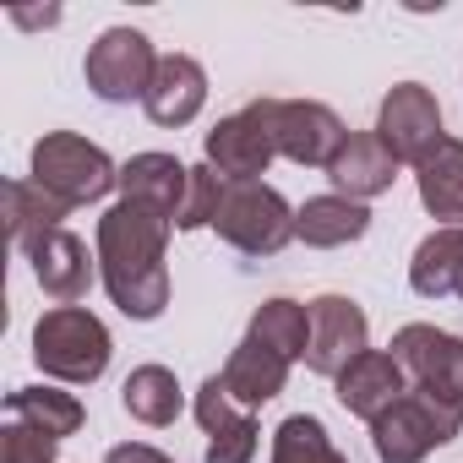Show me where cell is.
<instances>
[{
	"label": "cell",
	"instance_id": "obj_16",
	"mask_svg": "<svg viewBox=\"0 0 463 463\" xmlns=\"http://www.w3.org/2000/svg\"><path fill=\"white\" fill-rule=\"evenodd\" d=\"M185 191H191V169H185L175 153H137V158L120 164V196H126V202H142V207H153V213H164L169 223L180 218Z\"/></svg>",
	"mask_w": 463,
	"mask_h": 463
},
{
	"label": "cell",
	"instance_id": "obj_21",
	"mask_svg": "<svg viewBox=\"0 0 463 463\" xmlns=\"http://www.w3.org/2000/svg\"><path fill=\"white\" fill-rule=\"evenodd\" d=\"M409 284L425 300L463 295V229H436V235L420 241V251L409 262Z\"/></svg>",
	"mask_w": 463,
	"mask_h": 463
},
{
	"label": "cell",
	"instance_id": "obj_14",
	"mask_svg": "<svg viewBox=\"0 0 463 463\" xmlns=\"http://www.w3.org/2000/svg\"><path fill=\"white\" fill-rule=\"evenodd\" d=\"M207 104V71L191 61V55H158V71H153V88L142 99L147 120L153 126H191Z\"/></svg>",
	"mask_w": 463,
	"mask_h": 463
},
{
	"label": "cell",
	"instance_id": "obj_9",
	"mask_svg": "<svg viewBox=\"0 0 463 463\" xmlns=\"http://www.w3.org/2000/svg\"><path fill=\"white\" fill-rule=\"evenodd\" d=\"M371 349V322L365 311L349 300V295H317L311 300V349H306V365L317 376H344L360 354Z\"/></svg>",
	"mask_w": 463,
	"mask_h": 463
},
{
	"label": "cell",
	"instance_id": "obj_22",
	"mask_svg": "<svg viewBox=\"0 0 463 463\" xmlns=\"http://www.w3.org/2000/svg\"><path fill=\"white\" fill-rule=\"evenodd\" d=\"M0 196H6V229H12V241L23 251L39 246L50 229H61V218H66V207L50 191H39L33 180H6V185H0Z\"/></svg>",
	"mask_w": 463,
	"mask_h": 463
},
{
	"label": "cell",
	"instance_id": "obj_25",
	"mask_svg": "<svg viewBox=\"0 0 463 463\" xmlns=\"http://www.w3.org/2000/svg\"><path fill=\"white\" fill-rule=\"evenodd\" d=\"M251 338L279 349L289 365L306 360V349H311V306H300V300H262L257 317H251Z\"/></svg>",
	"mask_w": 463,
	"mask_h": 463
},
{
	"label": "cell",
	"instance_id": "obj_23",
	"mask_svg": "<svg viewBox=\"0 0 463 463\" xmlns=\"http://www.w3.org/2000/svg\"><path fill=\"white\" fill-rule=\"evenodd\" d=\"M120 403L142 425H175V414H180L185 398H180V382H175L169 365H137L126 376V387H120Z\"/></svg>",
	"mask_w": 463,
	"mask_h": 463
},
{
	"label": "cell",
	"instance_id": "obj_1",
	"mask_svg": "<svg viewBox=\"0 0 463 463\" xmlns=\"http://www.w3.org/2000/svg\"><path fill=\"white\" fill-rule=\"evenodd\" d=\"M169 218L142 207V202H115L99 218V273L109 300L131 322H153L169 306V268H164V241H169Z\"/></svg>",
	"mask_w": 463,
	"mask_h": 463
},
{
	"label": "cell",
	"instance_id": "obj_5",
	"mask_svg": "<svg viewBox=\"0 0 463 463\" xmlns=\"http://www.w3.org/2000/svg\"><path fill=\"white\" fill-rule=\"evenodd\" d=\"M213 229H218V241H229L246 257H279L295 241V207L262 180H229Z\"/></svg>",
	"mask_w": 463,
	"mask_h": 463
},
{
	"label": "cell",
	"instance_id": "obj_15",
	"mask_svg": "<svg viewBox=\"0 0 463 463\" xmlns=\"http://www.w3.org/2000/svg\"><path fill=\"white\" fill-rule=\"evenodd\" d=\"M327 180L338 185V196H349V202H371V196L392 191V180H398V158L382 147L376 131H349V142H344L338 158L327 164Z\"/></svg>",
	"mask_w": 463,
	"mask_h": 463
},
{
	"label": "cell",
	"instance_id": "obj_19",
	"mask_svg": "<svg viewBox=\"0 0 463 463\" xmlns=\"http://www.w3.org/2000/svg\"><path fill=\"white\" fill-rule=\"evenodd\" d=\"M414 180H420L425 213L430 218H447V229H463V142L458 137H441L414 164Z\"/></svg>",
	"mask_w": 463,
	"mask_h": 463
},
{
	"label": "cell",
	"instance_id": "obj_28",
	"mask_svg": "<svg viewBox=\"0 0 463 463\" xmlns=\"http://www.w3.org/2000/svg\"><path fill=\"white\" fill-rule=\"evenodd\" d=\"M55 447H61L55 436L23 425L12 414H6V425H0V463H55Z\"/></svg>",
	"mask_w": 463,
	"mask_h": 463
},
{
	"label": "cell",
	"instance_id": "obj_18",
	"mask_svg": "<svg viewBox=\"0 0 463 463\" xmlns=\"http://www.w3.org/2000/svg\"><path fill=\"white\" fill-rule=\"evenodd\" d=\"M218 382H223V392L235 398L241 409H262L268 398H279L284 392V382H289V360L279 354V349H268V344H257L251 333L241 338V349L229 354V365L218 371Z\"/></svg>",
	"mask_w": 463,
	"mask_h": 463
},
{
	"label": "cell",
	"instance_id": "obj_7",
	"mask_svg": "<svg viewBox=\"0 0 463 463\" xmlns=\"http://www.w3.org/2000/svg\"><path fill=\"white\" fill-rule=\"evenodd\" d=\"M82 71H88V88H93L104 104H131V99H147L153 71H158V55H153L147 33H137V28H109V33H99V44L88 50Z\"/></svg>",
	"mask_w": 463,
	"mask_h": 463
},
{
	"label": "cell",
	"instance_id": "obj_3",
	"mask_svg": "<svg viewBox=\"0 0 463 463\" xmlns=\"http://www.w3.org/2000/svg\"><path fill=\"white\" fill-rule=\"evenodd\" d=\"M33 365L55 382H99L109 371V327L82 306H55L33 327Z\"/></svg>",
	"mask_w": 463,
	"mask_h": 463
},
{
	"label": "cell",
	"instance_id": "obj_24",
	"mask_svg": "<svg viewBox=\"0 0 463 463\" xmlns=\"http://www.w3.org/2000/svg\"><path fill=\"white\" fill-rule=\"evenodd\" d=\"M6 414L33 425V430H44V436H55V441L82 430V403L71 392H55V387H17V392H6Z\"/></svg>",
	"mask_w": 463,
	"mask_h": 463
},
{
	"label": "cell",
	"instance_id": "obj_27",
	"mask_svg": "<svg viewBox=\"0 0 463 463\" xmlns=\"http://www.w3.org/2000/svg\"><path fill=\"white\" fill-rule=\"evenodd\" d=\"M223 191H229V180H223L213 164L191 169V191H185V207H180L175 229H213V218H218V207H223Z\"/></svg>",
	"mask_w": 463,
	"mask_h": 463
},
{
	"label": "cell",
	"instance_id": "obj_29",
	"mask_svg": "<svg viewBox=\"0 0 463 463\" xmlns=\"http://www.w3.org/2000/svg\"><path fill=\"white\" fill-rule=\"evenodd\" d=\"M104 463H175V458H164V452L147 447V441H120V447H109Z\"/></svg>",
	"mask_w": 463,
	"mask_h": 463
},
{
	"label": "cell",
	"instance_id": "obj_13",
	"mask_svg": "<svg viewBox=\"0 0 463 463\" xmlns=\"http://www.w3.org/2000/svg\"><path fill=\"white\" fill-rule=\"evenodd\" d=\"M28 262H33V279H39V289L50 300H61V306L88 300V289H93V257H88V246L71 235V229H50L39 246H28Z\"/></svg>",
	"mask_w": 463,
	"mask_h": 463
},
{
	"label": "cell",
	"instance_id": "obj_2",
	"mask_svg": "<svg viewBox=\"0 0 463 463\" xmlns=\"http://www.w3.org/2000/svg\"><path fill=\"white\" fill-rule=\"evenodd\" d=\"M33 185L50 191L71 213V207L104 202L120 185V169L109 164V153L99 142H88L77 131H50L33 142Z\"/></svg>",
	"mask_w": 463,
	"mask_h": 463
},
{
	"label": "cell",
	"instance_id": "obj_8",
	"mask_svg": "<svg viewBox=\"0 0 463 463\" xmlns=\"http://www.w3.org/2000/svg\"><path fill=\"white\" fill-rule=\"evenodd\" d=\"M392 360L403 365V376L420 392H436L463 409V338H452L430 322H409L392 333Z\"/></svg>",
	"mask_w": 463,
	"mask_h": 463
},
{
	"label": "cell",
	"instance_id": "obj_20",
	"mask_svg": "<svg viewBox=\"0 0 463 463\" xmlns=\"http://www.w3.org/2000/svg\"><path fill=\"white\" fill-rule=\"evenodd\" d=\"M371 229V207L365 202H349V196H311L300 213H295V235L317 251H333V246H349Z\"/></svg>",
	"mask_w": 463,
	"mask_h": 463
},
{
	"label": "cell",
	"instance_id": "obj_6",
	"mask_svg": "<svg viewBox=\"0 0 463 463\" xmlns=\"http://www.w3.org/2000/svg\"><path fill=\"white\" fill-rule=\"evenodd\" d=\"M273 115H279V99H257V104H246L241 115H223V120L202 137L207 164H213L223 180H257V175H268V164L279 158Z\"/></svg>",
	"mask_w": 463,
	"mask_h": 463
},
{
	"label": "cell",
	"instance_id": "obj_10",
	"mask_svg": "<svg viewBox=\"0 0 463 463\" xmlns=\"http://www.w3.org/2000/svg\"><path fill=\"white\" fill-rule=\"evenodd\" d=\"M376 137H382V147H387L398 164H420V158L441 142V104H436V93L420 88V82H398V88L382 99Z\"/></svg>",
	"mask_w": 463,
	"mask_h": 463
},
{
	"label": "cell",
	"instance_id": "obj_11",
	"mask_svg": "<svg viewBox=\"0 0 463 463\" xmlns=\"http://www.w3.org/2000/svg\"><path fill=\"white\" fill-rule=\"evenodd\" d=\"M273 131H279V153L306 164V169H327L338 158V147L349 142L344 120L327 104H317V99H279Z\"/></svg>",
	"mask_w": 463,
	"mask_h": 463
},
{
	"label": "cell",
	"instance_id": "obj_4",
	"mask_svg": "<svg viewBox=\"0 0 463 463\" xmlns=\"http://www.w3.org/2000/svg\"><path fill=\"white\" fill-rule=\"evenodd\" d=\"M458 430H463V409H458V403L409 387L382 420H371V447H376L382 463H425V458H430L436 447H447Z\"/></svg>",
	"mask_w": 463,
	"mask_h": 463
},
{
	"label": "cell",
	"instance_id": "obj_26",
	"mask_svg": "<svg viewBox=\"0 0 463 463\" xmlns=\"http://www.w3.org/2000/svg\"><path fill=\"white\" fill-rule=\"evenodd\" d=\"M273 463H349L317 414H289L273 430Z\"/></svg>",
	"mask_w": 463,
	"mask_h": 463
},
{
	"label": "cell",
	"instance_id": "obj_12",
	"mask_svg": "<svg viewBox=\"0 0 463 463\" xmlns=\"http://www.w3.org/2000/svg\"><path fill=\"white\" fill-rule=\"evenodd\" d=\"M196 420L207 430V463H251V452H257V420H251V409H241L235 398L223 392L218 376L202 382Z\"/></svg>",
	"mask_w": 463,
	"mask_h": 463
},
{
	"label": "cell",
	"instance_id": "obj_17",
	"mask_svg": "<svg viewBox=\"0 0 463 463\" xmlns=\"http://www.w3.org/2000/svg\"><path fill=\"white\" fill-rule=\"evenodd\" d=\"M403 392H409V376H403V365H398L387 349H365V354L338 376V403H344L349 414H360V420H382Z\"/></svg>",
	"mask_w": 463,
	"mask_h": 463
}]
</instances>
